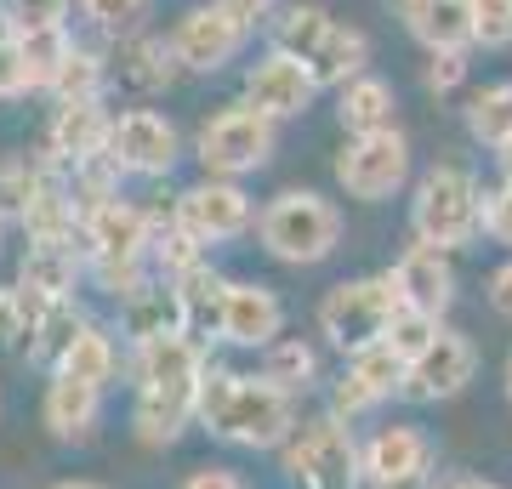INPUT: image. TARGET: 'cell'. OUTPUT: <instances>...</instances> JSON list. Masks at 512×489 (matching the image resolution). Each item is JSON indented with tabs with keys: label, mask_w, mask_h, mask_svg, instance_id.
<instances>
[{
	"label": "cell",
	"mask_w": 512,
	"mask_h": 489,
	"mask_svg": "<svg viewBox=\"0 0 512 489\" xmlns=\"http://www.w3.org/2000/svg\"><path fill=\"white\" fill-rule=\"evenodd\" d=\"M200 381H205V359L188 330L137 347V410H131V421H137V438L148 450L177 444V433L200 410Z\"/></svg>",
	"instance_id": "6da1fadb"
},
{
	"label": "cell",
	"mask_w": 512,
	"mask_h": 489,
	"mask_svg": "<svg viewBox=\"0 0 512 489\" xmlns=\"http://www.w3.org/2000/svg\"><path fill=\"white\" fill-rule=\"evenodd\" d=\"M194 421H200L211 438L239 444V450H279V444L296 433V399L291 393H279L268 376L205 370Z\"/></svg>",
	"instance_id": "7a4b0ae2"
},
{
	"label": "cell",
	"mask_w": 512,
	"mask_h": 489,
	"mask_svg": "<svg viewBox=\"0 0 512 489\" xmlns=\"http://www.w3.org/2000/svg\"><path fill=\"white\" fill-rule=\"evenodd\" d=\"M256 239L285 268H319L342 245V211L313 188H285L256 211Z\"/></svg>",
	"instance_id": "3957f363"
},
{
	"label": "cell",
	"mask_w": 512,
	"mask_h": 489,
	"mask_svg": "<svg viewBox=\"0 0 512 489\" xmlns=\"http://www.w3.org/2000/svg\"><path fill=\"white\" fill-rule=\"evenodd\" d=\"M410 234H416V245L467 251L484 234V182L467 165H433V171H421L416 194H410Z\"/></svg>",
	"instance_id": "277c9868"
},
{
	"label": "cell",
	"mask_w": 512,
	"mask_h": 489,
	"mask_svg": "<svg viewBox=\"0 0 512 489\" xmlns=\"http://www.w3.org/2000/svg\"><path fill=\"white\" fill-rule=\"evenodd\" d=\"M399 313V290L387 273H365V279H342L325 290L319 302V330L336 353H359V347L382 342L387 325Z\"/></svg>",
	"instance_id": "5b68a950"
},
{
	"label": "cell",
	"mask_w": 512,
	"mask_h": 489,
	"mask_svg": "<svg viewBox=\"0 0 512 489\" xmlns=\"http://www.w3.org/2000/svg\"><path fill=\"white\" fill-rule=\"evenodd\" d=\"M285 472L302 489H365L359 438L342 427V416H313L285 438Z\"/></svg>",
	"instance_id": "8992f818"
},
{
	"label": "cell",
	"mask_w": 512,
	"mask_h": 489,
	"mask_svg": "<svg viewBox=\"0 0 512 489\" xmlns=\"http://www.w3.org/2000/svg\"><path fill=\"white\" fill-rule=\"evenodd\" d=\"M274 143H279V126H274V120H262L251 103H228V109H217V114L200 126V137H194V154H200L205 177L239 182L245 171H262V165L274 160Z\"/></svg>",
	"instance_id": "52a82bcc"
},
{
	"label": "cell",
	"mask_w": 512,
	"mask_h": 489,
	"mask_svg": "<svg viewBox=\"0 0 512 489\" xmlns=\"http://www.w3.org/2000/svg\"><path fill=\"white\" fill-rule=\"evenodd\" d=\"M336 182L348 188V200L382 205L410 182V143L404 131H370V137H348V148L336 154Z\"/></svg>",
	"instance_id": "ba28073f"
},
{
	"label": "cell",
	"mask_w": 512,
	"mask_h": 489,
	"mask_svg": "<svg viewBox=\"0 0 512 489\" xmlns=\"http://www.w3.org/2000/svg\"><path fill=\"white\" fill-rule=\"evenodd\" d=\"M177 228H183L194 245H228V239H245L256 228V205H251V194L239 188V182H228V177H205V182H194L183 200H177Z\"/></svg>",
	"instance_id": "9c48e42d"
},
{
	"label": "cell",
	"mask_w": 512,
	"mask_h": 489,
	"mask_svg": "<svg viewBox=\"0 0 512 489\" xmlns=\"http://www.w3.org/2000/svg\"><path fill=\"white\" fill-rule=\"evenodd\" d=\"M245 40H251V23L234 18L222 0H205V6H188L183 18H177L171 52H177V63L188 74H217L245 52Z\"/></svg>",
	"instance_id": "30bf717a"
},
{
	"label": "cell",
	"mask_w": 512,
	"mask_h": 489,
	"mask_svg": "<svg viewBox=\"0 0 512 489\" xmlns=\"http://www.w3.org/2000/svg\"><path fill=\"white\" fill-rule=\"evenodd\" d=\"M433 438L410 427V421H393V427H376V433L359 444V467H365L370 489H427L433 478Z\"/></svg>",
	"instance_id": "8fae6325"
},
{
	"label": "cell",
	"mask_w": 512,
	"mask_h": 489,
	"mask_svg": "<svg viewBox=\"0 0 512 489\" xmlns=\"http://www.w3.org/2000/svg\"><path fill=\"white\" fill-rule=\"evenodd\" d=\"M109 165L120 177H165L171 165L183 160V137L177 126L154 109H131L109 126Z\"/></svg>",
	"instance_id": "7c38bea8"
},
{
	"label": "cell",
	"mask_w": 512,
	"mask_h": 489,
	"mask_svg": "<svg viewBox=\"0 0 512 489\" xmlns=\"http://www.w3.org/2000/svg\"><path fill=\"white\" fill-rule=\"evenodd\" d=\"M80 234H86V262L92 268H143L148 245H154V222L148 211H137L131 200H103L80 217Z\"/></svg>",
	"instance_id": "4fadbf2b"
},
{
	"label": "cell",
	"mask_w": 512,
	"mask_h": 489,
	"mask_svg": "<svg viewBox=\"0 0 512 489\" xmlns=\"http://www.w3.org/2000/svg\"><path fill=\"white\" fill-rule=\"evenodd\" d=\"M313 97H319V86H313L308 63L268 46V52L245 69V97H239V103H251L262 120L279 126V120H302V114L313 109Z\"/></svg>",
	"instance_id": "5bb4252c"
},
{
	"label": "cell",
	"mask_w": 512,
	"mask_h": 489,
	"mask_svg": "<svg viewBox=\"0 0 512 489\" xmlns=\"http://www.w3.org/2000/svg\"><path fill=\"white\" fill-rule=\"evenodd\" d=\"M217 336L228 347L262 353L285 336V302L256 279H228L222 285V308H217Z\"/></svg>",
	"instance_id": "9a60e30c"
},
{
	"label": "cell",
	"mask_w": 512,
	"mask_h": 489,
	"mask_svg": "<svg viewBox=\"0 0 512 489\" xmlns=\"http://www.w3.org/2000/svg\"><path fill=\"white\" fill-rule=\"evenodd\" d=\"M473 370H478L473 342H467L461 330H439V336L421 347L416 359L404 364V399H416V404L456 399L461 387L473 381Z\"/></svg>",
	"instance_id": "2e32d148"
},
{
	"label": "cell",
	"mask_w": 512,
	"mask_h": 489,
	"mask_svg": "<svg viewBox=\"0 0 512 489\" xmlns=\"http://www.w3.org/2000/svg\"><path fill=\"white\" fill-rule=\"evenodd\" d=\"M393 393H404V359L387 342H370L359 353H348V370L330 387V416H365Z\"/></svg>",
	"instance_id": "e0dca14e"
},
{
	"label": "cell",
	"mask_w": 512,
	"mask_h": 489,
	"mask_svg": "<svg viewBox=\"0 0 512 489\" xmlns=\"http://www.w3.org/2000/svg\"><path fill=\"white\" fill-rule=\"evenodd\" d=\"M387 279L399 290V308L444 319L450 302H456V262H450V251H439V245H410V251L387 268Z\"/></svg>",
	"instance_id": "ac0fdd59"
},
{
	"label": "cell",
	"mask_w": 512,
	"mask_h": 489,
	"mask_svg": "<svg viewBox=\"0 0 512 489\" xmlns=\"http://www.w3.org/2000/svg\"><path fill=\"white\" fill-rule=\"evenodd\" d=\"M109 114H103V103H57L52 126H46V154L63 165H80L97 160L103 148H109Z\"/></svg>",
	"instance_id": "d6986e66"
},
{
	"label": "cell",
	"mask_w": 512,
	"mask_h": 489,
	"mask_svg": "<svg viewBox=\"0 0 512 489\" xmlns=\"http://www.w3.org/2000/svg\"><path fill=\"white\" fill-rule=\"evenodd\" d=\"M97 410H103V387L92 381H74V376H57L46 381V404H40V421L57 444H86L97 427Z\"/></svg>",
	"instance_id": "ffe728a7"
},
{
	"label": "cell",
	"mask_w": 512,
	"mask_h": 489,
	"mask_svg": "<svg viewBox=\"0 0 512 489\" xmlns=\"http://www.w3.org/2000/svg\"><path fill=\"white\" fill-rule=\"evenodd\" d=\"M399 18L427 52H467L473 46V0H399Z\"/></svg>",
	"instance_id": "44dd1931"
},
{
	"label": "cell",
	"mask_w": 512,
	"mask_h": 489,
	"mask_svg": "<svg viewBox=\"0 0 512 489\" xmlns=\"http://www.w3.org/2000/svg\"><path fill=\"white\" fill-rule=\"evenodd\" d=\"M80 268H86V256H80L74 239H35L18 268V285L29 296H40V302H69Z\"/></svg>",
	"instance_id": "7402d4cb"
},
{
	"label": "cell",
	"mask_w": 512,
	"mask_h": 489,
	"mask_svg": "<svg viewBox=\"0 0 512 489\" xmlns=\"http://www.w3.org/2000/svg\"><path fill=\"white\" fill-rule=\"evenodd\" d=\"M120 319H126L131 347L160 342V336H177V330H188V319H183V296H177V285H171V279H160V285H143L137 296H126Z\"/></svg>",
	"instance_id": "603a6c76"
},
{
	"label": "cell",
	"mask_w": 512,
	"mask_h": 489,
	"mask_svg": "<svg viewBox=\"0 0 512 489\" xmlns=\"http://www.w3.org/2000/svg\"><path fill=\"white\" fill-rule=\"evenodd\" d=\"M393 109H399V97L387 86L382 74H359L348 86L336 91V120L348 137H370V131H393Z\"/></svg>",
	"instance_id": "cb8c5ba5"
},
{
	"label": "cell",
	"mask_w": 512,
	"mask_h": 489,
	"mask_svg": "<svg viewBox=\"0 0 512 489\" xmlns=\"http://www.w3.org/2000/svg\"><path fill=\"white\" fill-rule=\"evenodd\" d=\"M308 74L319 91H342L348 80L370 74V40L365 29H348V23H336L325 40H319V52L308 57Z\"/></svg>",
	"instance_id": "d4e9b609"
},
{
	"label": "cell",
	"mask_w": 512,
	"mask_h": 489,
	"mask_svg": "<svg viewBox=\"0 0 512 489\" xmlns=\"http://www.w3.org/2000/svg\"><path fill=\"white\" fill-rule=\"evenodd\" d=\"M114 63H120V80H126L131 91H165L177 74H183V63H177V52H171V40L160 35H120V52H114Z\"/></svg>",
	"instance_id": "484cf974"
},
{
	"label": "cell",
	"mask_w": 512,
	"mask_h": 489,
	"mask_svg": "<svg viewBox=\"0 0 512 489\" xmlns=\"http://www.w3.org/2000/svg\"><path fill=\"white\" fill-rule=\"evenodd\" d=\"M57 376H74V381H92V387H109L114 370H120V347L103 325H80L69 336V347L52 359Z\"/></svg>",
	"instance_id": "4316f807"
},
{
	"label": "cell",
	"mask_w": 512,
	"mask_h": 489,
	"mask_svg": "<svg viewBox=\"0 0 512 489\" xmlns=\"http://www.w3.org/2000/svg\"><path fill=\"white\" fill-rule=\"evenodd\" d=\"M18 63H23V80L29 91H46L57 80V69L69 63L74 40H69V23H46V29H18Z\"/></svg>",
	"instance_id": "83f0119b"
},
{
	"label": "cell",
	"mask_w": 512,
	"mask_h": 489,
	"mask_svg": "<svg viewBox=\"0 0 512 489\" xmlns=\"http://www.w3.org/2000/svg\"><path fill=\"white\" fill-rule=\"evenodd\" d=\"M262 376L274 381L279 393H308L313 381H319V353H313L302 336H279L274 347H262Z\"/></svg>",
	"instance_id": "f1b7e54d"
},
{
	"label": "cell",
	"mask_w": 512,
	"mask_h": 489,
	"mask_svg": "<svg viewBox=\"0 0 512 489\" xmlns=\"http://www.w3.org/2000/svg\"><path fill=\"white\" fill-rule=\"evenodd\" d=\"M330 29H336V18H330L325 6L296 0V6H285V12L274 18V52H291V57H302V63H308Z\"/></svg>",
	"instance_id": "f546056e"
},
{
	"label": "cell",
	"mask_w": 512,
	"mask_h": 489,
	"mask_svg": "<svg viewBox=\"0 0 512 489\" xmlns=\"http://www.w3.org/2000/svg\"><path fill=\"white\" fill-rule=\"evenodd\" d=\"M467 137L484 148H507L512 143V80L501 86H484L467 103Z\"/></svg>",
	"instance_id": "4dcf8cb0"
},
{
	"label": "cell",
	"mask_w": 512,
	"mask_h": 489,
	"mask_svg": "<svg viewBox=\"0 0 512 489\" xmlns=\"http://www.w3.org/2000/svg\"><path fill=\"white\" fill-rule=\"evenodd\" d=\"M46 188H52V177H46L29 154L0 160V217H29V205H35Z\"/></svg>",
	"instance_id": "1f68e13d"
},
{
	"label": "cell",
	"mask_w": 512,
	"mask_h": 489,
	"mask_svg": "<svg viewBox=\"0 0 512 489\" xmlns=\"http://www.w3.org/2000/svg\"><path fill=\"white\" fill-rule=\"evenodd\" d=\"M103 80H109L103 57H97V52H80V46H74L69 63L57 69V80H52L46 91H52L57 103H103Z\"/></svg>",
	"instance_id": "d6a6232c"
},
{
	"label": "cell",
	"mask_w": 512,
	"mask_h": 489,
	"mask_svg": "<svg viewBox=\"0 0 512 489\" xmlns=\"http://www.w3.org/2000/svg\"><path fill=\"white\" fill-rule=\"evenodd\" d=\"M40 308H46V302H40V296H29L23 285L0 290V353H12V347H29Z\"/></svg>",
	"instance_id": "836d02e7"
},
{
	"label": "cell",
	"mask_w": 512,
	"mask_h": 489,
	"mask_svg": "<svg viewBox=\"0 0 512 489\" xmlns=\"http://www.w3.org/2000/svg\"><path fill=\"white\" fill-rule=\"evenodd\" d=\"M439 319H433V313H416V308H399V313H393V325H387V336H382V342L387 347H393V353H399V359L404 364H410V359H416V353H421V347H427V342H433V336H439Z\"/></svg>",
	"instance_id": "e575fe53"
},
{
	"label": "cell",
	"mask_w": 512,
	"mask_h": 489,
	"mask_svg": "<svg viewBox=\"0 0 512 489\" xmlns=\"http://www.w3.org/2000/svg\"><path fill=\"white\" fill-rule=\"evenodd\" d=\"M148 0H80V18L92 23V29H103V35H131L137 23H143Z\"/></svg>",
	"instance_id": "d590c367"
},
{
	"label": "cell",
	"mask_w": 512,
	"mask_h": 489,
	"mask_svg": "<svg viewBox=\"0 0 512 489\" xmlns=\"http://www.w3.org/2000/svg\"><path fill=\"white\" fill-rule=\"evenodd\" d=\"M473 46L507 52L512 46V0H473Z\"/></svg>",
	"instance_id": "8d00e7d4"
},
{
	"label": "cell",
	"mask_w": 512,
	"mask_h": 489,
	"mask_svg": "<svg viewBox=\"0 0 512 489\" xmlns=\"http://www.w3.org/2000/svg\"><path fill=\"white\" fill-rule=\"evenodd\" d=\"M484 234L512 251V182H501V188L484 194Z\"/></svg>",
	"instance_id": "74e56055"
},
{
	"label": "cell",
	"mask_w": 512,
	"mask_h": 489,
	"mask_svg": "<svg viewBox=\"0 0 512 489\" xmlns=\"http://www.w3.org/2000/svg\"><path fill=\"white\" fill-rule=\"evenodd\" d=\"M6 12H12V29H46L69 18V0H6Z\"/></svg>",
	"instance_id": "f35d334b"
},
{
	"label": "cell",
	"mask_w": 512,
	"mask_h": 489,
	"mask_svg": "<svg viewBox=\"0 0 512 489\" xmlns=\"http://www.w3.org/2000/svg\"><path fill=\"white\" fill-rule=\"evenodd\" d=\"M461 80H467V52H427V91L450 97Z\"/></svg>",
	"instance_id": "ab89813d"
},
{
	"label": "cell",
	"mask_w": 512,
	"mask_h": 489,
	"mask_svg": "<svg viewBox=\"0 0 512 489\" xmlns=\"http://www.w3.org/2000/svg\"><path fill=\"white\" fill-rule=\"evenodd\" d=\"M23 91H29V80H23V63H18V40L0 35V103H12Z\"/></svg>",
	"instance_id": "60d3db41"
},
{
	"label": "cell",
	"mask_w": 512,
	"mask_h": 489,
	"mask_svg": "<svg viewBox=\"0 0 512 489\" xmlns=\"http://www.w3.org/2000/svg\"><path fill=\"white\" fill-rule=\"evenodd\" d=\"M183 489H245V478H239V472H228V467H194Z\"/></svg>",
	"instance_id": "b9f144b4"
},
{
	"label": "cell",
	"mask_w": 512,
	"mask_h": 489,
	"mask_svg": "<svg viewBox=\"0 0 512 489\" xmlns=\"http://www.w3.org/2000/svg\"><path fill=\"white\" fill-rule=\"evenodd\" d=\"M490 308L501 313V319H512V262H501V268L490 273Z\"/></svg>",
	"instance_id": "7bdbcfd3"
},
{
	"label": "cell",
	"mask_w": 512,
	"mask_h": 489,
	"mask_svg": "<svg viewBox=\"0 0 512 489\" xmlns=\"http://www.w3.org/2000/svg\"><path fill=\"white\" fill-rule=\"evenodd\" d=\"M222 6H228V12H234V18H245L256 29V23H268L279 12V6H285V0H222Z\"/></svg>",
	"instance_id": "ee69618b"
},
{
	"label": "cell",
	"mask_w": 512,
	"mask_h": 489,
	"mask_svg": "<svg viewBox=\"0 0 512 489\" xmlns=\"http://www.w3.org/2000/svg\"><path fill=\"white\" fill-rule=\"evenodd\" d=\"M433 489H501V484H490V478H444Z\"/></svg>",
	"instance_id": "f6af8a7d"
},
{
	"label": "cell",
	"mask_w": 512,
	"mask_h": 489,
	"mask_svg": "<svg viewBox=\"0 0 512 489\" xmlns=\"http://www.w3.org/2000/svg\"><path fill=\"white\" fill-rule=\"evenodd\" d=\"M495 160H501V177L512 182V143H507V148H495Z\"/></svg>",
	"instance_id": "bcb514c9"
},
{
	"label": "cell",
	"mask_w": 512,
	"mask_h": 489,
	"mask_svg": "<svg viewBox=\"0 0 512 489\" xmlns=\"http://www.w3.org/2000/svg\"><path fill=\"white\" fill-rule=\"evenodd\" d=\"M52 489H103V484H92V478H69V484H52Z\"/></svg>",
	"instance_id": "7dc6e473"
},
{
	"label": "cell",
	"mask_w": 512,
	"mask_h": 489,
	"mask_svg": "<svg viewBox=\"0 0 512 489\" xmlns=\"http://www.w3.org/2000/svg\"><path fill=\"white\" fill-rule=\"evenodd\" d=\"M507 399H512V353H507Z\"/></svg>",
	"instance_id": "c3c4849f"
},
{
	"label": "cell",
	"mask_w": 512,
	"mask_h": 489,
	"mask_svg": "<svg viewBox=\"0 0 512 489\" xmlns=\"http://www.w3.org/2000/svg\"><path fill=\"white\" fill-rule=\"evenodd\" d=\"M0 245H6V217H0Z\"/></svg>",
	"instance_id": "681fc988"
}]
</instances>
